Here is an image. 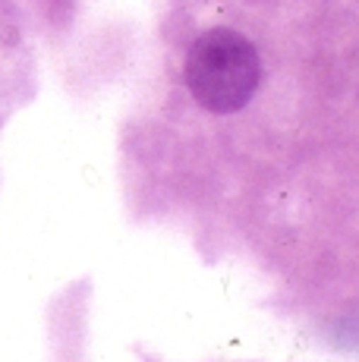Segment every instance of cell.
Listing matches in <instances>:
<instances>
[{
	"label": "cell",
	"mask_w": 359,
	"mask_h": 362,
	"mask_svg": "<svg viewBox=\"0 0 359 362\" xmlns=\"http://www.w3.org/2000/svg\"><path fill=\"white\" fill-rule=\"evenodd\" d=\"M261 82V60L249 38L233 29L199 35L186 57V86L192 98L215 114H233L252 101Z\"/></svg>",
	"instance_id": "cell-1"
}]
</instances>
